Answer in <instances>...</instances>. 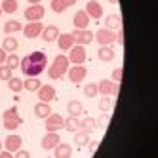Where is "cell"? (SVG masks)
I'll use <instances>...</instances> for the list:
<instances>
[{"label":"cell","mask_w":158,"mask_h":158,"mask_svg":"<svg viewBox=\"0 0 158 158\" xmlns=\"http://www.w3.org/2000/svg\"><path fill=\"white\" fill-rule=\"evenodd\" d=\"M40 36H42L44 42H48V44H50V42H55V40H57V36H59V29L55 27V25H48V27L42 29Z\"/></svg>","instance_id":"obj_16"},{"label":"cell","mask_w":158,"mask_h":158,"mask_svg":"<svg viewBox=\"0 0 158 158\" xmlns=\"http://www.w3.org/2000/svg\"><path fill=\"white\" fill-rule=\"evenodd\" d=\"M21 143H23V139H21L19 135L12 133V135H8V137H6V143H4V147H6V151H10V152H15L17 149H21Z\"/></svg>","instance_id":"obj_18"},{"label":"cell","mask_w":158,"mask_h":158,"mask_svg":"<svg viewBox=\"0 0 158 158\" xmlns=\"http://www.w3.org/2000/svg\"><path fill=\"white\" fill-rule=\"evenodd\" d=\"M116 42L120 46H124V31L122 29H118V32H116Z\"/></svg>","instance_id":"obj_42"},{"label":"cell","mask_w":158,"mask_h":158,"mask_svg":"<svg viewBox=\"0 0 158 158\" xmlns=\"http://www.w3.org/2000/svg\"><path fill=\"white\" fill-rule=\"evenodd\" d=\"M27 2H31V4H40V0H27Z\"/></svg>","instance_id":"obj_45"},{"label":"cell","mask_w":158,"mask_h":158,"mask_svg":"<svg viewBox=\"0 0 158 158\" xmlns=\"http://www.w3.org/2000/svg\"><path fill=\"white\" fill-rule=\"evenodd\" d=\"M14 156H17V158H29L31 154H29V151H25V149H17Z\"/></svg>","instance_id":"obj_41"},{"label":"cell","mask_w":158,"mask_h":158,"mask_svg":"<svg viewBox=\"0 0 158 158\" xmlns=\"http://www.w3.org/2000/svg\"><path fill=\"white\" fill-rule=\"evenodd\" d=\"M12 73H14V71L10 69L8 65H0V80H10V78L14 76Z\"/></svg>","instance_id":"obj_36"},{"label":"cell","mask_w":158,"mask_h":158,"mask_svg":"<svg viewBox=\"0 0 158 158\" xmlns=\"http://www.w3.org/2000/svg\"><path fill=\"white\" fill-rule=\"evenodd\" d=\"M0 15H2V8H0Z\"/></svg>","instance_id":"obj_48"},{"label":"cell","mask_w":158,"mask_h":158,"mask_svg":"<svg viewBox=\"0 0 158 158\" xmlns=\"http://www.w3.org/2000/svg\"><path fill=\"white\" fill-rule=\"evenodd\" d=\"M6 57H8V55H6V52H4L2 48H0V65H4V61H6Z\"/></svg>","instance_id":"obj_44"},{"label":"cell","mask_w":158,"mask_h":158,"mask_svg":"<svg viewBox=\"0 0 158 158\" xmlns=\"http://www.w3.org/2000/svg\"><path fill=\"white\" fill-rule=\"evenodd\" d=\"M53 156L55 158H71L73 156V147L59 141L57 145L53 147Z\"/></svg>","instance_id":"obj_17"},{"label":"cell","mask_w":158,"mask_h":158,"mask_svg":"<svg viewBox=\"0 0 158 158\" xmlns=\"http://www.w3.org/2000/svg\"><path fill=\"white\" fill-rule=\"evenodd\" d=\"M89 17L84 10H78V12L74 14V17H73V23H74V29H88V25H89Z\"/></svg>","instance_id":"obj_15"},{"label":"cell","mask_w":158,"mask_h":158,"mask_svg":"<svg viewBox=\"0 0 158 158\" xmlns=\"http://www.w3.org/2000/svg\"><path fill=\"white\" fill-rule=\"evenodd\" d=\"M17 48H19V42H17V38H14V36H6V38H4V42H2V50H4V52L14 53Z\"/></svg>","instance_id":"obj_26"},{"label":"cell","mask_w":158,"mask_h":158,"mask_svg":"<svg viewBox=\"0 0 158 158\" xmlns=\"http://www.w3.org/2000/svg\"><path fill=\"white\" fill-rule=\"evenodd\" d=\"M95 128H97V126H95V118L86 116V118L80 120V130H84V131H88V133H92Z\"/></svg>","instance_id":"obj_31"},{"label":"cell","mask_w":158,"mask_h":158,"mask_svg":"<svg viewBox=\"0 0 158 158\" xmlns=\"http://www.w3.org/2000/svg\"><path fill=\"white\" fill-rule=\"evenodd\" d=\"M46 63H48V57L44 52H32L21 59L19 67L25 76H38L40 73L46 71Z\"/></svg>","instance_id":"obj_1"},{"label":"cell","mask_w":158,"mask_h":158,"mask_svg":"<svg viewBox=\"0 0 158 158\" xmlns=\"http://www.w3.org/2000/svg\"><path fill=\"white\" fill-rule=\"evenodd\" d=\"M97 92L103 95H112L116 97L120 94V82H112V80H101L97 84Z\"/></svg>","instance_id":"obj_4"},{"label":"cell","mask_w":158,"mask_h":158,"mask_svg":"<svg viewBox=\"0 0 158 158\" xmlns=\"http://www.w3.org/2000/svg\"><path fill=\"white\" fill-rule=\"evenodd\" d=\"M67 74H69V80L73 82V84H80L84 78H86V74H88V69L84 65H73V67H69V71H67Z\"/></svg>","instance_id":"obj_5"},{"label":"cell","mask_w":158,"mask_h":158,"mask_svg":"<svg viewBox=\"0 0 158 158\" xmlns=\"http://www.w3.org/2000/svg\"><path fill=\"white\" fill-rule=\"evenodd\" d=\"M42 29H44V25L40 23V21H29V25L23 27V35L27 38H36V36H40Z\"/></svg>","instance_id":"obj_11"},{"label":"cell","mask_w":158,"mask_h":158,"mask_svg":"<svg viewBox=\"0 0 158 158\" xmlns=\"http://www.w3.org/2000/svg\"><path fill=\"white\" fill-rule=\"evenodd\" d=\"M63 128L67 130V131H71V133H74L76 130H80V120H78L76 116H69L65 122H63Z\"/></svg>","instance_id":"obj_27"},{"label":"cell","mask_w":158,"mask_h":158,"mask_svg":"<svg viewBox=\"0 0 158 158\" xmlns=\"http://www.w3.org/2000/svg\"><path fill=\"white\" fill-rule=\"evenodd\" d=\"M122 67H118V69H114V71H112V82H120L122 80Z\"/></svg>","instance_id":"obj_38"},{"label":"cell","mask_w":158,"mask_h":158,"mask_svg":"<svg viewBox=\"0 0 158 158\" xmlns=\"http://www.w3.org/2000/svg\"><path fill=\"white\" fill-rule=\"evenodd\" d=\"M38 99L44 101V103H52V101L55 99V88L53 86H48V84L46 86L42 84L38 88Z\"/></svg>","instance_id":"obj_13"},{"label":"cell","mask_w":158,"mask_h":158,"mask_svg":"<svg viewBox=\"0 0 158 158\" xmlns=\"http://www.w3.org/2000/svg\"><path fill=\"white\" fill-rule=\"evenodd\" d=\"M21 31H23V25H21L19 21H15V19H10V21L4 23V32H8V35H12V32H21Z\"/></svg>","instance_id":"obj_28"},{"label":"cell","mask_w":158,"mask_h":158,"mask_svg":"<svg viewBox=\"0 0 158 158\" xmlns=\"http://www.w3.org/2000/svg\"><path fill=\"white\" fill-rule=\"evenodd\" d=\"M69 67H71L69 57H67V55H63V53H59L57 57L53 59L52 67L48 69V76H50V78H53V80H59V78H63V76L67 74Z\"/></svg>","instance_id":"obj_2"},{"label":"cell","mask_w":158,"mask_h":158,"mask_svg":"<svg viewBox=\"0 0 158 158\" xmlns=\"http://www.w3.org/2000/svg\"><path fill=\"white\" fill-rule=\"evenodd\" d=\"M74 36H73V32H59V36H57V46L65 52V50H71L74 46Z\"/></svg>","instance_id":"obj_14"},{"label":"cell","mask_w":158,"mask_h":158,"mask_svg":"<svg viewBox=\"0 0 158 158\" xmlns=\"http://www.w3.org/2000/svg\"><path fill=\"white\" fill-rule=\"evenodd\" d=\"M59 141H61V137H59V133H57V131H48V133L42 137L40 147H42L44 151H53V147L57 145Z\"/></svg>","instance_id":"obj_10"},{"label":"cell","mask_w":158,"mask_h":158,"mask_svg":"<svg viewBox=\"0 0 158 158\" xmlns=\"http://www.w3.org/2000/svg\"><path fill=\"white\" fill-rule=\"evenodd\" d=\"M88 143H89V133L84 131V130H76L74 131V145L78 149H82V147H86Z\"/></svg>","instance_id":"obj_24"},{"label":"cell","mask_w":158,"mask_h":158,"mask_svg":"<svg viewBox=\"0 0 158 158\" xmlns=\"http://www.w3.org/2000/svg\"><path fill=\"white\" fill-rule=\"evenodd\" d=\"M10 116H17V109H15V107H10L8 110H4L2 118H10Z\"/></svg>","instance_id":"obj_40"},{"label":"cell","mask_w":158,"mask_h":158,"mask_svg":"<svg viewBox=\"0 0 158 158\" xmlns=\"http://www.w3.org/2000/svg\"><path fill=\"white\" fill-rule=\"evenodd\" d=\"M99 109H101V112H109V110L112 109V101H110L109 95H103V97H101V101H99Z\"/></svg>","instance_id":"obj_34"},{"label":"cell","mask_w":158,"mask_h":158,"mask_svg":"<svg viewBox=\"0 0 158 158\" xmlns=\"http://www.w3.org/2000/svg\"><path fill=\"white\" fill-rule=\"evenodd\" d=\"M8 88H10V92L19 94L21 89H23V80H21V78H15V76H12V78L8 80Z\"/></svg>","instance_id":"obj_32"},{"label":"cell","mask_w":158,"mask_h":158,"mask_svg":"<svg viewBox=\"0 0 158 158\" xmlns=\"http://www.w3.org/2000/svg\"><path fill=\"white\" fill-rule=\"evenodd\" d=\"M46 120V131H59V130H63V122H65V118L61 116V114H57V112H52L50 116H46L44 118Z\"/></svg>","instance_id":"obj_7"},{"label":"cell","mask_w":158,"mask_h":158,"mask_svg":"<svg viewBox=\"0 0 158 158\" xmlns=\"http://www.w3.org/2000/svg\"><path fill=\"white\" fill-rule=\"evenodd\" d=\"M21 124H23V118H21L19 114L17 116H10V118H4V128L6 130H10V131H14V130H17Z\"/></svg>","instance_id":"obj_25"},{"label":"cell","mask_w":158,"mask_h":158,"mask_svg":"<svg viewBox=\"0 0 158 158\" xmlns=\"http://www.w3.org/2000/svg\"><path fill=\"white\" fill-rule=\"evenodd\" d=\"M84 12H86L89 17L99 19V17H103V6H101L97 0H89V2L86 4V10H84Z\"/></svg>","instance_id":"obj_12"},{"label":"cell","mask_w":158,"mask_h":158,"mask_svg":"<svg viewBox=\"0 0 158 158\" xmlns=\"http://www.w3.org/2000/svg\"><path fill=\"white\" fill-rule=\"evenodd\" d=\"M114 50H112L110 46H101L99 50H97V57H99V61H103V63H110L112 59H114Z\"/></svg>","instance_id":"obj_20"},{"label":"cell","mask_w":158,"mask_h":158,"mask_svg":"<svg viewBox=\"0 0 158 158\" xmlns=\"http://www.w3.org/2000/svg\"><path fill=\"white\" fill-rule=\"evenodd\" d=\"M94 40H97L99 46H112V44L116 42V32L110 31V29H107V27L97 29L94 32Z\"/></svg>","instance_id":"obj_3"},{"label":"cell","mask_w":158,"mask_h":158,"mask_svg":"<svg viewBox=\"0 0 158 158\" xmlns=\"http://www.w3.org/2000/svg\"><path fill=\"white\" fill-rule=\"evenodd\" d=\"M88 149H89V154H95L97 149H99V141H97V139L89 141V143H88Z\"/></svg>","instance_id":"obj_39"},{"label":"cell","mask_w":158,"mask_h":158,"mask_svg":"<svg viewBox=\"0 0 158 158\" xmlns=\"http://www.w3.org/2000/svg\"><path fill=\"white\" fill-rule=\"evenodd\" d=\"M109 122H110V116L107 114V112H103V114H101V116L95 120V126H97V128H101V130H105V128L109 126Z\"/></svg>","instance_id":"obj_35"},{"label":"cell","mask_w":158,"mask_h":158,"mask_svg":"<svg viewBox=\"0 0 158 158\" xmlns=\"http://www.w3.org/2000/svg\"><path fill=\"white\" fill-rule=\"evenodd\" d=\"M42 86V82L38 80L36 76H29L27 80L23 82V88L27 89V92H38V88Z\"/></svg>","instance_id":"obj_29"},{"label":"cell","mask_w":158,"mask_h":158,"mask_svg":"<svg viewBox=\"0 0 158 158\" xmlns=\"http://www.w3.org/2000/svg\"><path fill=\"white\" fill-rule=\"evenodd\" d=\"M0 8H2L4 14H15L17 12V0H2Z\"/></svg>","instance_id":"obj_30"},{"label":"cell","mask_w":158,"mask_h":158,"mask_svg":"<svg viewBox=\"0 0 158 158\" xmlns=\"http://www.w3.org/2000/svg\"><path fill=\"white\" fill-rule=\"evenodd\" d=\"M46 14V10H44L42 4H31L27 10H25V19L27 21H40Z\"/></svg>","instance_id":"obj_9"},{"label":"cell","mask_w":158,"mask_h":158,"mask_svg":"<svg viewBox=\"0 0 158 158\" xmlns=\"http://www.w3.org/2000/svg\"><path fill=\"white\" fill-rule=\"evenodd\" d=\"M19 63H21V59L17 57L15 53H10L8 57H6V61H4V65H8L12 71H14V69H17V67H19Z\"/></svg>","instance_id":"obj_33"},{"label":"cell","mask_w":158,"mask_h":158,"mask_svg":"<svg viewBox=\"0 0 158 158\" xmlns=\"http://www.w3.org/2000/svg\"><path fill=\"white\" fill-rule=\"evenodd\" d=\"M73 36H74V42L80 44V46H88V44L94 42V32L88 29H74Z\"/></svg>","instance_id":"obj_8"},{"label":"cell","mask_w":158,"mask_h":158,"mask_svg":"<svg viewBox=\"0 0 158 158\" xmlns=\"http://www.w3.org/2000/svg\"><path fill=\"white\" fill-rule=\"evenodd\" d=\"M107 2H110V4H118V0H107Z\"/></svg>","instance_id":"obj_46"},{"label":"cell","mask_w":158,"mask_h":158,"mask_svg":"<svg viewBox=\"0 0 158 158\" xmlns=\"http://www.w3.org/2000/svg\"><path fill=\"white\" fill-rule=\"evenodd\" d=\"M52 114V107L50 103H44V101H40V103L35 105V116L36 118H46Z\"/></svg>","instance_id":"obj_23"},{"label":"cell","mask_w":158,"mask_h":158,"mask_svg":"<svg viewBox=\"0 0 158 158\" xmlns=\"http://www.w3.org/2000/svg\"><path fill=\"white\" fill-rule=\"evenodd\" d=\"M69 63L84 65L86 63V48L80 46V44H74V46L71 48V53H69Z\"/></svg>","instance_id":"obj_6"},{"label":"cell","mask_w":158,"mask_h":158,"mask_svg":"<svg viewBox=\"0 0 158 158\" xmlns=\"http://www.w3.org/2000/svg\"><path fill=\"white\" fill-rule=\"evenodd\" d=\"M12 156H14V154L10 152V151H6V149H4V151H0V158H12Z\"/></svg>","instance_id":"obj_43"},{"label":"cell","mask_w":158,"mask_h":158,"mask_svg":"<svg viewBox=\"0 0 158 158\" xmlns=\"http://www.w3.org/2000/svg\"><path fill=\"white\" fill-rule=\"evenodd\" d=\"M105 27L110 29V31H118V29H122V19H120V15H118V14H110V15H107V17H105Z\"/></svg>","instance_id":"obj_22"},{"label":"cell","mask_w":158,"mask_h":158,"mask_svg":"<svg viewBox=\"0 0 158 158\" xmlns=\"http://www.w3.org/2000/svg\"><path fill=\"white\" fill-rule=\"evenodd\" d=\"M74 4H76V0H52V12L63 14L67 8H71Z\"/></svg>","instance_id":"obj_19"},{"label":"cell","mask_w":158,"mask_h":158,"mask_svg":"<svg viewBox=\"0 0 158 158\" xmlns=\"http://www.w3.org/2000/svg\"><path fill=\"white\" fill-rule=\"evenodd\" d=\"M99 92H97V84H86L84 86V95L86 97H95Z\"/></svg>","instance_id":"obj_37"},{"label":"cell","mask_w":158,"mask_h":158,"mask_svg":"<svg viewBox=\"0 0 158 158\" xmlns=\"http://www.w3.org/2000/svg\"><path fill=\"white\" fill-rule=\"evenodd\" d=\"M0 151H2V141H0Z\"/></svg>","instance_id":"obj_47"},{"label":"cell","mask_w":158,"mask_h":158,"mask_svg":"<svg viewBox=\"0 0 158 158\" xmlns=\"http://www.w3.org/2000/svg\"><path fill=\"white\" fill-rule=\"evenodd\" d=\"M67 112H69V116L80 118V116H82V112H84V107H82L80 101L73 99V101H69V103H67Z\"/></svg>","instance_id":"obj_21"}]
</instances>
